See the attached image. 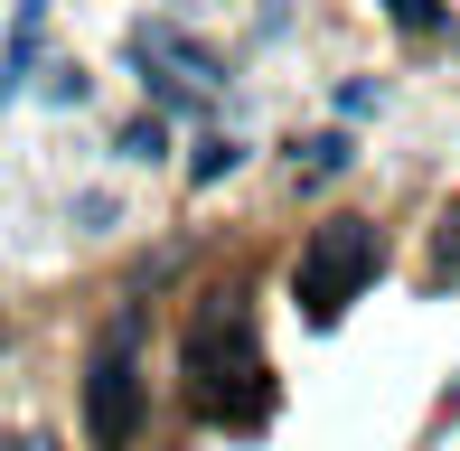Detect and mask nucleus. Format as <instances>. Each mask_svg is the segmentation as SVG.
<instances>
[{
	"mask_svg": "<svg viewBox=\"0 0 460 451\" xmlns=\"http://www.w3.org/2000/svg\"><path fill=\"white\" fill-rule=\"evenodd\" d=\"M188 395H198L207 423H263V404H273V376H263V348H254V311L235 292H217L188 320Z\"/></svg>",
	"mask_w": 460,
	"mask_h": 451,
	"instance_id": "nucleus-1",
	"label": "nucleus"
},
{
	"mask_svg": "<svg viewBox=\"0 0 460 451\" xmlns=\"http://www.w3.org/2000/svg\"><path fill=\"white\" fill-rule=\"evenodd\" d=\"M394 19H404V29H432V0H394Z\"/></svg>",
	"mask_w": 460,
	"mask_h": 451,
	"instance_id": "nucleus-9",
	"label": "nucleus"
},
{
	"mask_svg": "<svg viewBox=\"0 0 460 451\" xmlns=\"http://www.w3.org/2000/svg\"><path fill=\"white\" fill-rule=\"evenodd\" d=\"M132 423H141V367H132V311L103 330L94 367H85V442L94 451H132Z\"/></svg>",
	"mask_w": 460,
	"mask_h": 451,
	"instance_id": "nucleus-3",
	"label": "nucleus"
},
{
	"mask_svg": "<svg viewBox=\"0 0 460 451\" xmlns=\"http://www.w3.org/2000/svg\"><path fill=\"white\" fill-rule=\"evenodd\" d=\"M235 160H244L235 141H198V179H226V170H235Z\"/></svg>",
	"mask_w": 460,
	"mask_h": 451,
	"instance_id": "nucleus-8",
	"label": "nucleus"
},
{
	"mask_svg": "<svg viewBox=\"0 0 460 451\" xmlns=\"http://www.w3.org/2000/svg\"><path fill=\"white\" fill-rule=\"evenodd\" d=\"M367 273H376V226H367V217H329V226H310V235H301L291 292H301V311L329 330V320L367 292Z\"/></svg>",
	"mask_w": 460,
	"mask_h": 451,
	"instance_id": "nucleus-2",
	"label": "nucleus"
},
{
	"mask_svg": "<svg viewBox=\"0 0 460 451\" xmlns=\"http://www.w3.org/2000/svg\"><path fill=\"white\" fill-rule=\"evenodd\" d=\"M38 29H48V0H19V29H10V57H0V94L29 85V57H38Z\"/></svg>",
	"mask_w": 460,
	"mask_h": 451,
	"instance_id": "nucleus-4",
	"label": "nucleus"
},
{
	"mask_svg": "<svg viewBox=\"0 0 460 451\" xmlns=\"http://www.w3.org/2000/svg\"><path fill=\"white\" fill-rule=\"evenodd\" d=\"M348 160H358V151H348V132H320V141H310L301 160H291V170H301V179H339Z\"/></svg>",
	"mask_w": 460,
	"mask_h": 451,
	"instance_id": "nucleus-5",
	"label": "nucleus"
},
{
	"mask_svg": "<svg viewBox=\"0 0 460 451\" xmlns=\"http://www.w3.org/2000/svg\"><path fill=\"white\" fill-rule=\"evenodd\" d=\"M432 282H460V198H451V217H442V244H432Z\"/></svg>",
	"mask_w": 460,
	"mask_h": 451,
	"instance_id": "nucleus-6",
	"label": "nucleus"
},
{
	"mask_svg": "<svg viewBox=\"0 0 460 451\" xmlns=\"http://www.w3.org/2000/svg\"><path fill=\"white\" fill-rule=\"evenodd\" d=\"M160 141H170V132H160V113L132 122V132H122V160H160Z\"/></svg>",
	"mask_w": 460,
	"mask_h": 451,
	"instance_id": "nucleus-7",
	"label": "nucleus"
},
{
	"mask_svg": "<svg viewBox=\"0 0 460 451\" xmlns=\"http://www.w3.org/2000/svg\"><path fill=\"white\" fill-rule=\"evenodd\" d=\"M0 451H57V442H38V433H29V442H0Z\"/></svg>",
	"mask_w": 460,
	"mask_h": 451,
	"instance_id": "nucleus-10",
	"label": "nucleus"
}]
</instances>
